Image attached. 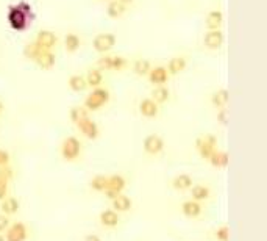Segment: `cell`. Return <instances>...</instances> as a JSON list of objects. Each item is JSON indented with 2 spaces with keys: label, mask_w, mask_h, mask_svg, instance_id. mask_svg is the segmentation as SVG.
<instances>
[{
  "label": "cell",
  "mask_w": 267,
  "mask_h": 241,
  "mask_svg": "<svg viewBox=\"0 0 267 241\" xmlns=\"http://www.w3.org/2000/svg\"><path fill=\"white\" fill-rule=\"evenodd\" d=\"M8 23L10 27L16 32H23L30 23V16L19 10L16 5H11L8 10Z\"/></svg>",
  "instance_id": "obj_4"
},
{
  "label": "cell",
  "mask_w": 267,
  "mask_h": 241,
  "mask_svg": "<svg viewBox=\"0 0 267 241\" xmlns=\"http://www.w3.org/2000/svg\"><path fill=\"white\" fill-rule=\"evenodd\" d=\"M127 11V7L124 4L117 2V0H110L108 2V7H106V14L111 17V19H119L122 17Z\"/></svg>",
  "instance_id": "obj_22"
},
{
  "label": "cell",
  "mask_w": 267,
  "mask_h": 241,
  "mask_svg": "<svg viewBox=\"0 0 267 241\" xmlns=\"http://www.w3.org/2000/svg\"><path fill=\"white\" fill-rule=\"evenodd\" d=\"M139 111L144 117H147V119H153L158 116L159 113V107L158 104L153 101V99H144L141 104H139Z\"/></svg>",
  "instance_id": "obj_15"
},
{
  "label": "cell",
  "mask_w": 267,
  "mask_h": 241,
  "mask_svg": "<svg viewBox=\"0 0 267 241\" xmlns=\"http://www.w3.org/2000/svg\"><path fill=\"white\" fill-rule=\"evenodd\" d=\"M10 164V154L4 149H0V166H7Z\"/></svg>",
  "instance_id": "obj_39"
},
{
  "label": "cell",
  "mask_w": 267,
  "mask_h": 241,
  "mask_svg": "<svg viewBox=\"0 0 267 241\" xmlns=\"http://www.w3.org/2000/svg\"><path fill=\"white\" fill-rule=\"evenodd\" d=\"M97 64H99V69L100 70H111V55H103L100 60H99V63H97Z\"/></svg>",
  "instance_id": "obj_35"
},
{
  "label": "cell",
  "mask_w": 267,
  "mask_h": 241,
  "mask_svg": "<svg viewBox=\"0 0 267 241\" xmlns=\"http://www.w3.org/2000/svg\"><path fill=\"white\" fill-rule=\"evenodd\" d=\"M150 69H152V64H150L149 60L141 58V60H136L135 64H133V70H135V74H138V76H147L150 72Z\"/></svg>",
  "instance_id": "obj_30"
},
{
  "label": "cell",
  "mask_w": 267,
  "mask_h": 241,
  "mask_svg": "<svg viewBox=\"0 0 267 241\" xmlns=\"http://www.w3.org/2000/svg\"><path fill=\"white\" fill-rule=\"evenodd\" d=\"M0 179H4L7 182H10L13 179V170L7 164V166H0Z\"/></svg>",
  "instance_id": "obj_36"
},
{
  "label": "cell",
  "mask_w": 267,
  "mask_h": 241,
  "mask_svg": "<svg viewBox=\"0 0 267 241\" xmlns=\"http://www.w3.org/2000/svg\"><path fill=\"white\" fill-rule=\"evenodd\" d=\"M164 149V141L159 135H149L144 139V151L149 155H158Z\"/></svg>",
  "instance_id": "obj_10"
},
{
  "label": "cell",
  "mask_w": 267,
  "mask_h": 241,
  "mask_svg": "<svg viewBox=\"0 0 267 241\" xmlns=\"http://www.w3.org/2000/svg\"><path fill=\"white\" fill-rule=\"evenodd\" d=\"M191 189V196H192V201H197V202H203L206 201L209 196H211V191L208 186L205 185H194L189 188Z\"/></svg>",
  "instance_id": "obj_23"
},
{
  "label": "cell",
  "mask_w": 267,
  "mask_h": 241,
  "mask_svg": "<svg viewBox=\"0 0 267 241\" xmlns=\"http://www.w3.org/2000/svg\"><path fill=\"white\" fill-rule=\"evenodd\" d=\"M110 101V91L105 88H94L92 92L85 99V108L88 111H97L103 105H106Z\"/></svg>",
  "instance_id": "obj_2"
},
{
  "label": "cell",
  "mask_w": 267,
  "mask_h": 241,
  "mask_svg": "<svg viewBox=\"0 0 267 241\" xmlns=\"http://www.w3.org/2000/svg\"><path fill=\"white\" fill-rule=\"evenodd\" d=\"M127 60L119 55H111V70H124L127 67Z\"/></svg>",
  "instance_id": "obj_33"
},
{
  "label": "cell",
  "mask_w": 267,
  "mask_h": 241,
  "mask_svg": "<svg viewBox=\"0 0 267 241\" xmlns=\"http://www.w3.org/2000/svg\"><path fill=\"white\" fill-rule=\"evenodd\" d=\"M208 161L211 163V166L217 167V170H225L227 164H228V154L224 152V151L216 149V151L212 152V155L209 157Z\"/></svg>",
  "instance_id": "obj_21"
},
{
  "label": "cell",
  "mask_w": 267,
  "mask_h": 241,
  "mask_svg": "<svg viewBox=\"0 0 267 241\" xmlns=\"http://www.w3.org/2000/svg\"><path fill=\"white\" fill-rule=\"evenodd\" d=\"M217 120H219L221 124H227V108H221L217 110Z\"/></svg>",
  "instance_id": "obj_40"
},
{
  "label": "cell",
  "mask_w": 267,
  "mask_h": 241,
  "mask_svg": "<svg viewBox=\"0 0 267 241\" xmlns=\"http://www.w3.org/2000/svg\"><path fill=\"white\" fill-rule=\"evenodd\" d=\"M106 185H108V177L106 176H95L91 180V188L97 192H105Z\"/></svg>",
  "instance_id": "obj_32"
},
{
  "label": "cell",
  "mask_w": 267,
  "mask_h": 241,
  "mask_svg": "<svg viewBox=\"0 0 267 241\" xmlns=\"http://www.w3.org/2000/svg\"><path fill=\"white\" fill-rule=\"evenodd\" d=\"M33 42L42 51H54L58 39H57V35L52 30H39Z\"/></svg>",
  "instance_id": "obj_7"
},
{
  "label": "cell",
  "mask_w": 267,
  "mask_h": 241,
  "mask_svg": "<svg viewBox=\"0 0 267 241\" xmlns=\"http://www.w3.org/2000/svg\"><path fill=\"white\" fill-rule=\"evenodd\" d=\"M83 241H102V239H100V236H97V235L92 233V235H88Z\"/></svg>",
  "instance_id": "obj_42"
},
{
  "label": "cell",
  "mask_w": 267,
  "mask_h": 241,
  "mask_svg": "<svg viewBox=\"0 0 267 241\" xmlns=\"http://www.w3.org/2000/svg\"><path fill=\"white\" fill-rule=\"evenodd\" d=\"M211 102H212V105H214L217 110L225 108L227 104H228V91H227V89L216 91V92L211 95Z\"/></svg>",
  "instance_id": "obj_26"
},
{
  "label": "cell",
  "mask_w": 267,
  "mask_h": 241,
  "mask_svg": "<svg viewBox=\"0 0 267 241\" xmlns=\"http://www.w3.org/2000/svg\"><path fill=\"white\" fill-rule=\"evenodd\" d=\"M217 241H228L230 239V227L228 226H221L217 227L216 232H214Z\"/></svg>",
  "instance_id": "obj_34"
},
{
  "label": "cell",
  "mask_w": 267,
  "mask_h": 241,
  "mask_svg": "<svg viewBox=\"0 0 267 241\" xmlns=\"http://www.w3.org/2000/svg\"><path fill=\"white\" fill-rule=\"evenodd\" d=\"M149 80L150 83H153L155 86H164L169 80V72L164 66H156V67H152L150 72H149Z\"/></svg>",
  "instance_id": "obj_12"
},
{
  "label": "cell",
  "mask_w": 267,
  "mask_h": 241,
  "mask_svg": "<svg viewBox=\"0 0 267 241\" xmlns=\"http://www.w3.org/2000/svg\"><path fill=\"white\" fill-rule=\"evenodd\" d=\"M117 2H120V4H124V5L127 7V5L133 4V0H117Z\"/></svg>",
  "instance_id": "obj_43"
},
{
  "label": "cell",
  "mask_w": 267,
  "mask_h": 241,
  "mask_svg": "<svg viewBox=\"0 0 267 241\" xmlns=\"http://www.w3.org/2000/svg\"><path fill=\"white\" fill-rule=\"evenodd\" d=\"M111 205H113V210L117 211V213H127L131 210L133 207V201L130 196L124 195V192H120L117 195L114 199H111Z\"/></svg>",
  "instance_id": "obj_13"
},
{
  "label": "cell",
  "mask_w": 267,
  "mask_h": 241,
  "mask_svg": "<svg viewBox=\"0 0 267 241\" xmlns=\"http://www.w3.org/2000/svg\"><path fill=\"white\" fill-rule=\"evenodd\" d=\"M94 49L99 54H108L116 45V36L113 33H100L94 38Z\"/></svg>",
  "instance_id": "obj_8"
},
{
  "label": "cell",
  "mask_w": 267,
  "mask_h": 241,
  "mask_svg": "<svg viewBox=\"0 0 267 241\" xmlns=\"http://www.w3.org/2000/svg\"><path fill=\"white\" fill-rule=\"evenodd\" d=\"M77 127L83 133V136L88 138V139H97V138H99V135H100L99 126H97L91 117L83 119L82 123L77 124Z\"/></svg>",
  "instance_id": "obj_11"
},
{
  "label": "cell",
  "mask_w": 267,
  "mask_h": 241,
  "mask_svg": "<svg viewBox=\"0 0 267 241\" xmlns=\"http://www.w3.org/2000/svg\"><path fill=\"white\" fill-rule=\"evenodd\" d=\"M88 86L91 88H100L102 83H103V74H102V70L100 69H91L86 77H85Z\"/></svg>",
  "instance_id": "obj_24"
},
{
  "label": "cell",
  "mask_w": 267,
  "mask_h": 241,
  "mask_svg": "<svg viewBox=\"0 0 267 241\" xmlns=\"http://www.w3.org/2000/svg\"><path fill=\"white\" fill-rule=\"evenodd\" d=\"M10 227V218L7 214H4V213H0V233L2 232H5L7 229Z\"/></svg>",
  "instance_id": "obj_37"
},
{
  "label": "cell",
  "mask_w": 267,
  "mask_h": 241,
  "mask_svg": "<svg viewBox=\"0 0 267 241\" xmlns=\"http://www.w3.org/2000/svg\"><path fill=\"white\" fill-rule=\"evenodd\" d=\"M186 66H188V60L184 57H174L171 61H169L166 69L169 72V76H177L186 69Z\"/></svg>",
  "instance_id": "obj_20"
},
{
  "label": "cell",
  "mask_w": 267,
  "mask_h": 241,
  "mask_svg": "<svg viewBox=\"0 0 267 241\" xmlns=\"http://www.w3.org/2000/svg\"><path fill=\"white\" fill-rule=\"evenodd\" d=\"M172 186L177 191H186L192 186V177L189 174H178L172 180Z\"/></svg>",
  "instance_id": "obj_25"
},
{
  "label": "cell",
  "mask_w": 267,
  "mask_h": 241,
  "mask_svg": "<svg viewBox=\"0 0 267 241\" xmlns=\"http://www.w3.org/2000/svg\"><path fill=\"white\" fill-rule=\"evenodd\" d=\"M67 85H69V88H70L72 91H74V92H83V91L88 88V83H86L85 77H83V76H80V74L70 76V77H69Z\"/></svg>",
  "instance_id": "obj_27"
},
{
  "label": "cell",
  "mask_w": 267,
  "mask_h": 241,
  "mask_svg": "<svg viewBox=\"0 0 267 241\" xmlns=\"http://www.w3.org/2000/svg\"><path fill=\"white\" fill-rule=\"evenodd\" d=\"M224 44V33L221 30H208L205 35V45L211 51L221 49Z\"/></svg>",
  "instance_id": "obj_14"
},
{
  "label": "cell",
  "mask_w": 267,
  "mask_h": 241,
  "mask_svg": "<svg viewBox=\"0 0 267 241\" xmlns=\"http://www.w3.org/2000/svg\"><path fill=\"white\" fill-rule=\"evenodd\" d=\"M125 188H127V180L124 179V176L113 174V176L108 177V185H106V189H105V196L111 201L117 195H120V192H124Z\"/></svg>",
  "instance_id": "obj_5"
},
{
  "label": "cell",
  "mask_w": 267,
  "mask_h": 241,
  "mask_svg": "<svg viewBox=\"0 0 267 241\" xmlns=\"http://www.w3.org/2000/svg\"><path fill=\"white\" fill-rule=\"evenodd\" d=\"M23 55L44 70H50L55 66V54L52 51L39 49L35 42H30V44L25 45V49H23Z\"/></svg>",
  "instance_id": "obj_1"
},
{
  "label": "cell",
  "mask_w": 267,
  "mask_h": 241,
  "mask_svg": "<svg viewBox=\"0 0 267 241\" xmlns=\"http://www.w3.org/2000/svg\"><path fill=\"white\" fill-rule=\"evenodd\" d=\"M69 116H70V119H72V123L78 124V123H82L83 119L89 117V111H88L85 107H74V108L70 110Z\"/></svg>",
  "instance_id": "obj_29"
},
{
  "label": "cell",
  "mask_w": 267,
  "mask_h": 241,
  "mask_svg": "<svg viewBox=\"0 0 267 241\" xmlns=\"http://www.w3.org/2000/svg\"><path fill=\"white\" fill-rule=\"evenodd\" d=\"M0 241H5V236L2 233H0Z\"/></svg>",
  "instance_id": "obj_45"
},
{
  "label": "cell",
  "mask_w": 267,
  "mask_h": 241,
  "mask_svg": "<svg viewBox=\"0 0 267 241\" xmlns=\"http://www.w3.org/2000/svg\"><path fill=\"white\" fill-rule=\"evenodd\" d=\"M8 196V182L0 179V201Z\"/></svg>",
  "instance_id": "obj_38"
},
{
  "label": "cell",
  "mask_w": 267,
  "mask_h": 241,
  "mask_svg": "<svg viewBox=\"0 0 267 241\" xmlns=\"http://www.w3.org/2000/svg\"><path fill=\"white\" fill-rule=\"evenodd\" d=\"M19 207H20V202L13 196H7L5 199L0 201V210H2V213L7 216L16 214L19 211Z\"/></svg>",
  "instance_id": "obj_18"
},
{
  "label": "cell",
  "mask_w": 267,
  "mask_h": 241,
  "mask_svg": "<svg viewBox=\"0 0 267 241\" xmlns=\"http://www.w3.org/2000/svg\"><path fill=\"white\" fill-rule=\"evenodd\" d=\"M80 45H82V39L75 33L66 35V38H64V47H66L67 52H70V54L77 52L80 49Z\"/></svg>",
  "instance_id": "obj_28"
},
{
  "label": "cell",
  "mask_w": 267,
  "mask_h": 241,
  "mask_svg": "<svg viewBox=\"0 0 267 241\" xmlns=\"http://www.w3.org/2000/svg\"><path fill=\"white\" fill-rule=\"evenodd\" d=\"M196 146H197V151L200 154V157L203 160H209V157L212 155V152L217 149V139L212 136V135H205V136H200L197 141H196Z\"/></svg>",
  "instance_id": "obj_6"
},
{
  "label": "cell",
  "mask_w": 267,
  "mask_h": 241,
  "mask_svg": "<svg viewBox=\"0 0 267 241\" xmlns=\"http://www.w3.org/2000/svg\"><path fill=\"white\" fill-rule=\"evenodd\" d=\"M27 238L29 229L23 223L10 224V227L5 230V241H27Z\"/></svg>",
  "instance_id": "obj_9"
},
{
  "label": "cell",
  "mask_w": 267,
  "mask_h": 241,
  "mask_svg": "<svg viewBox=\"0 0 267 241\" xmlns=\"http://www.w3.org/2000/svg\"><path fill=\"white\" fill-rule=\"evenodd\" d=\"M222 22H224V14H222L221 11L214 10V11L208 13L205 26H206L208 30H221Z\"/></svg>",
  "instance_id": "obj_19"
},
{
  "label": "cell",
  "mask_w": 267,
  "mask_h": 241,
  "mask_svg": "<svg viewBox=\"0 0 267 241\" xmlns=\"http://www.w3.org/2000/svg\"><path fill=\"white\" fill-rule=\"evenodd\" d=\"M2 111H4V102L0 101V114H2Z\"/></svg>",
  "instance_id": "obj_44"
},
{
  "label": "cell",
  "mask_w": 267,
  "mask_h": 241,
  "mask_svg": "<svg viewBox=\"0 0 267 241\" xmlns=\"http://www.w3.org/2000/svg\"><path fill=\"white\" fill-rule=\"evenodd\" d=\"M82 154V142L75 136H67L61 144V157L66 161H75Z\"/></svg>",
  "instance_id": "obj_3"
},
{
  "label": "cell",
  "mask_w": 267,
  "mask_h": 241,
  "mask_svg": "<svg viewBox=\"0 0 267 241\" xmlns=\"http://www.w3.org/2000/svg\"><path fill=\"white\" fill-rule=\"evenodd\" d=\"M202 205H200V202H197V201H192V199H189V201H184L183 202V205H181V211H183V214L186 216V218H199V216L202 214Z\"/></svg>",
  "instance_id": "obj_16"
},
{
  "label": "cell",
  "mask_w": 267,
  "mask_h": 241,
  "mask_svg": "<svg viewBox=\"0 0 267 241\" xmlns=\"http://www.w3.org/2000/svg\"><path fill=\"white\" fill-rule=\"evenodd\" d=\"M19 10H22L23 13H25V14H32V7H30V4H27V2H19L17 5H16Z\"/></svg>",
  "instance_id": "obj_41"
},
{
  "label": "cell",
  "mask_w": 267,
  "mask_h": 241,
  "mask_svg": "<svg viewBox=\"0 0 267 241\" xmlns=\"http://www.w3.org/2000/svg\"><path fill=\"white\" fill-rule=\"evenodd\" d=\"M119 213L114 211L113 208H108V210H103L100 213V224L106 229H114L117 227L119 224Z\"/></svg>",
  "instance_id": "obj_17"
},
{
  "label": "cell",
  "mask_w": 267,
  "mask_h": 241,
  "mask_svg": "<svg viewBox=\"0 0 267 241\" xmlns=\"http://www.w3.org/2000/svg\"><path fill=\"white\" fill-rule=\"evenodd\" d=\"M152 99L159 105V104H166L169 101V89L166 86H156L152 92Z\"/></svg>",
  "instance_id": "obj_31"
}]
</instances>
